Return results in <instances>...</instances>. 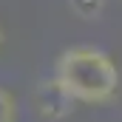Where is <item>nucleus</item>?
<instances>
[{
  "instance_id": "obj_2",
  "label": "nucleus",
  "mask_w": 122,
  "mask_h": 122,
  "mask_svg": "<svg viewBox=\"0 0 122 122\" xmlns=\"http://www.w3.org/2000/svg\"><path fill=\"white\" fill-rule=\"evenodd\" d=\"M71 102L74 99L57 85V80L40 82V88L34 94V105H37V111H40L43 119H60V117H65L71 111Z\"/></svg>"
},
{
  "instance_id": "obj_1",
  "label": "nucleus",
  "mask_w": 122,
  "mask_h": 122,
  "mask_svg": "<svg viewBox=\"0 0 122 122\" xmlns=\"http://www.w3.org/2000/svg\"><path fill=\"white\" fill-rule=\"evenodd\" d=\"M54 80L71 99L88 105L111 102L119 88L117 62L91 46H74L62 51L54 62Z\"/></svg>"
},
{
  "instance_id": "obj_3",
  "label": "nucleus",
  "mask_w": 122,
  "mask_h": 122,
  "mask_svg": "<svg viewBox=\"0 0 122 122\" xmlns=\"http://www.w3.org/2000/svg\"><path fill=\"white\" fill-rule=\"evenodd\" d=\"M14 117H17L14 97L6 91V88H0V122H14Z\"/></svg>"
},
{
  "instance_id": "obj_4",
  "label": "nucleus",
  "mask_w": 122,
  "mask_h": 122,
  "mask_svg": "<svg viewBox=\"0 0 122 122\" xmlns=\"http://www.w3.org/2000/svg\"><path fill=\"white\" fill-rule=\"evenodd\" d=\"M0 48H3V29H0Z\"/></svg>"
}]
</instances>
